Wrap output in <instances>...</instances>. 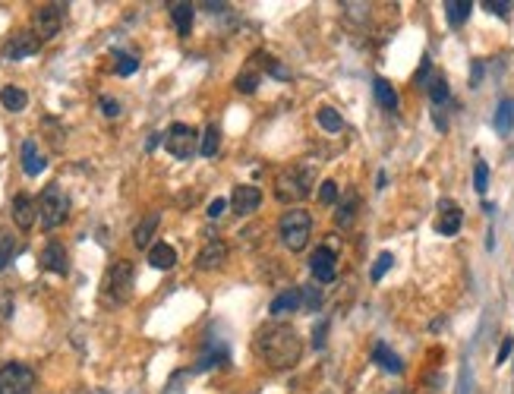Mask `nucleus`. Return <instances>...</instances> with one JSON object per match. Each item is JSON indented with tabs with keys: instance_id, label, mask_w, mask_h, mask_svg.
Masks as SVG:
<instances>
[{
	"instance_id": "20e7f679",
	"label": "nucleus",
	"mask_w": 514,
	"mask_h": 394,
	"mask_svg": "<svg viewBox=\"0 0 514 394\" xmlns=\"http://www.w3.org/2000/svg\"><path fill=\"white\" fill-rule=\"evenodd\" d=\"M70 215V196L63 193L61 183H51L45 186V193L38 196V221L45 230H54L67 221Z\"/></svg>"
},
{
	"instance_id": "6e6552de",
	"label": "nucleus",
	"mask_w": 514,
	"mask_h": 394,
	"mask_svg": "<svg viewBox=\"0 0 514 394\" xmlns=\"http://www.w3.org/2000/svg\"><path fill=\"white\" fill-rule=\"evenodd\" d=\"M67 19V6L63 4H45L35 10L32 16V32L38 35L41 41H51L54 35H61V26Z\"/></svg>"
},
{
	"instance_id": "a19ab883",
	"label": "nucleus",
	"mask_w": 514,
	"mask_h": 394,
	"mask_svg": "<svg viewBox=\"0 0 514 394\" xmlns=\"http://www.w3.org/2000/svg\"><path fill=\"white\" fill-rule=\"evenodd\" d=\"M224 208H227V199H221V196H218V199H211V202H209V211H205V215H209L211 221H215V218H221V215H224Z\"/></svg>"
},
{
	"instance_id": "c85d7f7f",
	"label": "nucleus",
	"mask_w": 514,
	"mask_h": 394,
	"mask_svg": "<svg viewBox=\"0 0 514 394\" xmlns=\"http://www.w3.org/2000/svg\"><path fill=\"white\" fill-rule=\"evenodd\" d=\"M259 82H262L259 70H256V67H246V70L237 76V82H234V85H237V92H240V95H253L256 89H259Z\"/></svg>"
},
{
	"instance_id": "39448f33",
	"label": "nucleus",
	"mask_w": 514,
	"mask_h": 394,
	"mask_svg": "<svg viewBox=\"0 0 514 394\" xmlns=\"http://www.w3.org/2000/svg\"><path fill=\"white\" fill-rule=\"evenodd\" d=\"M199 139L202 136L196 133L189 123H171L164 133V149L171 151L177 161H189V158L196 155V149H199Z\"/></svg>"
},
{
	"instance_id": "473e14b6",
	"label": "nucleus",
	"mask_w": 514,
	"mask_h": 394,
	"mask_svg": "<svg viewBox=\"0 0 514 394\" xmlns=\"http://www.w3.org/2000/svg\"><path fill=\"white\" fill-rule=\"evenodd\" d=\"M448 95H451V89H448L445 76H436V79H432V82H429V98H432V105L442 107L445 101H448Z\"/></svg>"
},
{
	"instance_id": "b1692460",
	"label": "nucleus",
	"mask_w": 514,
	"mask_h": 394,
	"mask_svg": "<svg viewBox=\"0 0 514 394\" xmlns=\"http://www.w3.org/2000/svg\"><path fill=\"white\" fill-rule=\"evenodd\" d=\"M492 127H495V133H502V136H508L511 129H514V101H511V98H505L502 105H498Z\"/></svg>"
},
{
	"instance_id": "7c9ffc66",
	"label": "nucleus",
	"mask_w": 514,
	"mask_h": 394,
	"mask_svg": "<svg viewBox=\"0 0 514 394\" xmlns=\"http://www.w3.org/2000/svg\"><path fill=\"white\" fill-rule=\"evenodd\" d=\"M13 255H16V237L13 233H0V272L13 262Z\"/></svg>"
},
{
	"instance_id": "412c9836",
	"label": "nucleus",
	"mask_w": 514,
	"mask_h": 394,
	"mask_svg": "<svg viewBox=\"0 0 514 394\" xmlns=\"http://www.w3.org/2000/svg\"><path fill=\"white\" fill-rule=\"evenodd\" d=\"M0 105H4L6 111L19 114V111H26L28 95H26L23 89H19V85H4V89H0Z\"/></svg>"
},
{
	"instance_id": "58836bf2",
	"label": "nucleus",
	"mask_w": 514,
	"mask_h": 394,
	"mask_svg": "<svg viewBox=\"0 0 514 394\" xmlns=\"http://www.w3.org/2000/svg\"><path fill=\"white\" fill-rule=\"evenodd\" d=\"M266 73H268V76H278V79H288V76H290V73L275 60V57H266Z\"/></svg>"
},
{
	"instance_id": "2f4dec72",
	"label": "nucleus",
	"mask_w": 514,
	"mask_h": 394,
	"mask_svg": "<svg viewBox=\"0 0 514 394\" xmlns=\"http://www.w3.org/2000/svg\"><path fill=\"white\" fill-rule=\"evenodd\" d=\"M114 60H117V76H133L139 70V60L127 50H114Z\"/></svg>"
},
{
	"instance_id": "ea45409f",
	"label": "nucleus",
	"mask_w": 514,
	"mask_h": 394,
	"mask_svg": "<svg viewBox=\"0 0 514 394\" xmlns=\"http://www.w3.org/2000/svg\"><path fill=\"white\" fill-rule=\"evenodd\" d=\"M483 6H486L489 13H495V16H502V19L511 13V4H502V0H486V4H483Z\"/></svg>"
},
{
	"instance_id": "a878e982",
	"label": "nucleus",
	"mask_w": 514,
	"mask_h": 394,
	"mask_svg": "<svg viewBox=\"0 0 514 394\" xmlns=\"http://www.w3.org/2000/svg\"><path fill=\"white\" fill-rule=\"evenodd\" d=\"M357 206H360V202H357V196H354V193H350L347 199H344L341 206H337V211H335V224H337V228H350V224H354Z\"/></svg>"
},
{
	"instance_id": "393cba45",
	"label": "nucleus",
	"mask_w": 514,
	"mask_h": 394,
	"mask_svg": "<svg viewBox=\"0 0 514 394\" xmlns=\"http://www.w3.org/2000/svg\"><path fill=\"white\" fill-rule=\"evenodd\" d=\"M315 120H319V127L325 129V133H341L344 129V117L335 111V107H319L315 111Z\"/></svg>"
},
{
	"instance_id": "37998d69",
	"label": "nucleus",
	"mask_w": 514,
	"mask_h": 394,
	"mask_svg": "<svg viewBox=\"0 0 514 394\" xmlns=\"http://www.w3.org/2000/svg\"><path fill=\"white\" fill-rule=\"evenodd\" d=\"M426 73H429V57H423V63H420V70H416V79H414V82H416V85H423V82H426Z\"/></svg>"
},
{
	"instance_id": "f704fd0d",
	"label": "nucleus",
	"mask_w": 514,
	"mask_h": 394,
	"mask_svg": "<svg viewBox=\"0 0 514 394\" xmlns=\"http://www.w3.org/2000/svg\"><path fill=\"white\" fill-rule=\"evenodd\" d=\"M392 265H394V255H392V252H379V259L372 262L369 278H372V281H382V278L388 275V268H392Z\"/></svg>"
},
{
	"instance_id": "ddd939ff",
	"label": "nucleus",
	"mask_w": 514,
	"mask_h": 394,
	"mask_svg": "<svg viewBox=\"0 0 514 394\" xmlns=\"http://www.w3.org/2000/svg\"><path fill=\"white\" fill-rule=\"evenodd\" d=\"M41 268L54 275H67L70 272V262H67V246L51 240V243L41 250Z\"/></svg>"
},
{
	"instance_id": "cd10ccee",
	"label": "nucleus",
	"mask_w": 514,
	"mask_h": 394,
	"mask_svg": "<svg viewBox=\"0 0 514 394\" xmlns=\"http://www.w3.org/2000/svg\"><path fill=\"white\" fill-rule=\"evenodd\" d=\"M218 145H221V133H218L215 123H209V127H205V133H202L199 151H202L205 158H215V155H218Z\"/></svg>"
},
{
	"instance_id": "6ab92c4d",
	"label": "nucleus",
	"mask_w": 514,
	"mask_h": 394,
	"mask_svg": "<svg viewBox=\"0 0 514 394\" xmlns=\"http://www.w3.org/2000/svg\"><path fill=\"white\" fill-rule=\"evenodd\" d=\"M372 363L376 366H382L385 372H392V376H398V372H404V363H401V356L394 353L388 344H376L372 347Z\"/></svg>"
},
{
	"instance_id": "c9c22d12",
	"label": "nucleus",
	"mask_w": 514,
	"mask_h": 394,
	"mask_svg": "<svg viewBox=\"0 0 514 394\" xmlns=\"http://www.w3.org/2000/svg\"><path fill=\"white\" fill-rule=\"evenodd\" d=\"M319 199L325 202V206H335L337 202V183L335 180H322L319 183Z\"/></svg>"
},
{
	"instance_id": "f3484780",
	"label": "nucleus",
	"mask_w": 514,
	"mask_h": 394,
	"mask_svg": "<svg viewBox=\"0 0 514 394\" xmlns=\"http://www.w3.org/2000/svg\"><path fill=\"white\" fill-rule=\"evenodd\" d=\"M19 155H23V171L28 174V177H38V174L48 167V161L38 155V145H35V139H26L23 149H19Z\"/></svg>"
},
{
	"instance_id": "4468645a",
	"label": "nucleus",
	"mask_w": 514,
	"mask_h": 394,
	"mask_svg": "<svg viewBox=\"0 0 514 394\" xmlns=\"http://www.w3.org/2000/svg\"><path fill=\"white\" fill-rule=\"evenodd\" d=\"M35 218H38V202L28 193H19L16 199H13V221H16V228L28 230L35 224Z\"/></svg>"
},
{
	"instance_id": "f03ea898",
	"label": "nucleus",
	"mask_w": 514,
	"mask_h": 394,
	"mask_svg": "<svg viewBox=\"0 0 514 394\" xmlns=\"http://www.w3.org/2000/svg\"><path fill=\"white\" fill-rule=\"evenodd\" d=\"M313 183H315L313 167L290 164V167H284V171L275 177V196H278V202H288V206H293V202L306 199V196L313 193Z\"/></svg>"
},
{
	"instance_id": "2eb2a0df",
	"label": "nucleus",
	"mask_w": 514,
	"mask_h": 394,
	"mask_svg": "<svg viewBox=\"0 0 514 394\" xmlns=\"http://www.w3.org/2000/svg\"><path fill=\"white\" fill-rule=\"evenodd\" d=\"M158 224H161V211H149V215L136 224V230H133L136 250H152V237H155Z\"/></svg>"
},
{
	"instance_id": "79ce46f5",
	"label": "nucleus",
	"mask_w": 514,
	"mask_h": 394,
	"mask_svg": "<svg viewBox=\"0 0 514 394\" xmlns=\"http://www.w3.org/2000/svg\"><path fill=\"white\" fill-rule=\"evenodd\" d=\"M511 350H514V338H505L502 341V347H498V356H495V366H502L505 360L511 356Z\"/></svg>"
},
{
	"instance_id": "c03bdc74",
	"label": "nucleus",
	"mask_w": 514,
	"mask_h": 394,
	"mask_svg": "<svg viewBox=\"0 0 514 394\" xmlns=\"http://www.w3.org/2000/svg\"><path fill=\"white\" fill-rule=\"evenodd\" d=\"M480 76H483V63L476 60L473 63V79H470V85H473V89H476V82H480Z\"/></svg>"
},
{
	"instance_id": "4c0bfd02",
	"label": "nucleus",
	"mask_w": 514,
	"mask_h": 394,
	"mask_svg": "<svg viewBox=\"0 0 514 394\" xmlns=\"http://www.w3.org/2000/svg\"><path fill=\"white\" fill-rule=\"evenodd\" d=\"M325 334H328V322L322 319V322L313 328V347H315V350H322V347H325Z\"/></svg>"
},
{
	"instance_id": "c756f323",
	"label": "nucleus",
	"mask_w": 514,
	"mask_h": 394,
	"mask_svg": "<svg viewBox=\"0 0 514 394\" xmlns=\"http://www.w3.org/2000/svg\"><path fill=\"white\" fill-rule=\"evenodd\" d=\"M300 297H303V309L306 312H319L322 300H325V294H322L319 284H306V287H300Z\"/></svg>"
},
{
	"instance_id": "9b49d317",
	"label": "nucleus",
	"mask_w": 514,
	"mask_h": 394,
	"mask_svg": "<svg viewBox=\"0 0 514 394\" xmlns=\"http://www.w3.org/2000/svg\"><path fill=\"white\" fill-rule=\"evenodd\" d=\"M224 262H227L224 240H209V243L199 250V255H196V268H199V272H215V268H221Z\"/></svg>"
},
{
	"instance_id": "5701e85b",
	"label": "nucleus",
	"mask_w": 514,
	"mask_h": 394,
	"mask_svg": "<svg viewBox=\"0 0 514 394\" xmlns=\"http://www.w3.org/2000/svg\"><path fill=\"white\" fill-rule=\"evenodd\" d=\"M372 95H376V101L385 111H398V92H394V85L388 79H376L372 82Z\"/></svg>"
},
{
	"instance_id": "1a4fd4ad",
	"label": "nucleus",
	"mask_w": 514,
	"mask_h": 394,
	"mask_svg": "<svg viewBox=\"0 0 514 394\" xmlns=\"http://www.w3.org/2000/svg\"><path fill=\"white\" fill-rule=\"evenodd\" d=\"M41 38L35 32H16L10 35V41L4 45V60H26V57L38 54Z\"/></svg>"
},
{
	"instance_id": "dca6fc26",
	"label": "nucleus",
	"mask_w": 514,
	"mask_h": 394,
	"mask_svg": "<svg viewBox=\"0 0 514 394\" xmlns=\"http://www.w3.org/2000/svg\"><path fill=\"white\" fill-rule=\"evenodd\" d=\"M442 218H439V224H436V230L442 233V237H454V233L461 230V221H464V211H461L458 206H454V202H442Z\"/></svg>"
},
{
	"instance_id": "423d86ee",
	"label": "nucleus",
	"mask_w": 514,
	"mask_h": 394,
	"mask_svg": "<svg viewBox=\"0 0 514 394\" xmlns=\"http://www.w3.org/2000/svg\"><path fill=\"white\" fill-rule=\"evenodd\" d=\"M130 294H133V262L120 259L105 275V297L111 303H127Z\"/></svg>"
},
{
	"instance_id": "e433bc0d",
	"label": "nucleus",
	"mask_w": 514,
	"mask_h": 394,
	"mask_svg": "<svg viewBox=\"0 0 514 394\" xmlns=\"http://www.w3.org/2000/svg\"><path fill=\"white\" fill-rule=\"evenodd\" d=\"M98 107H101V114H105V117H120V101L111 98V95H101Z\"/></svg>"
},
{
	"instance_id": "7ed1b4c3",
	"label": "nucleus",
	"mask_w": 514,
	"mask_h": 394,
	"mask_svg": "<svg viewBox=\"0 0 514 394\" xmlns=\"http://www.w3.org/2000/svg\"><path fill=\"white\" fill-rule=\"evenodd\" d=\"M278 237H281V243L288 246L290 252L306 250V243H310V237H313V215L303 208L284 211L281 221H278Z\"/></svg>"
},
{
	"instance_id": "f257e3e1",
	"label": "nucleus",
	"mask_w": 514,
	"mask_h": 394,
	"mask_svg": "<svg viewBox=\"0 0 514 394\" xmlns=\"http://www.w3.org/2000/svg\"><path fill=\"white\" fill-rule=\"evenodd\" d=\"M253 347H256V353H259V360H266L268 366H275V369L293 366V363L300 360V353H303V341H300V334L293 331L290 325H281V322L259 328Z\"/></svg>"
},
{
	"instance_id": "9d476101",
	"label": "nucleus",
	"mask_w": 514,
	"mask_h": 394,
	"mask_svg": "<svg viewBox=\"0 0 514 394\" xmlns=\"http://www.w3.org/2000/svg\"><path fill=\"white\" fill-rule=\"evenodd\" d=\"M262 206V189L253 186V183H240L234 186L231 193V208L237 211V215H253L256 208Z\"/></svg>"
},
{
	"instance_id": "bb28decb",
	"label": "nucleus",
	"mask_w": 514,
	"mask_h": 394,
	"mask_svg": "<svg viewBox=\"0 0 514 394\" xmlns=\"http://www.w3.org/2000/svg\"><path fill=\"white\" fill-rule=\"evenodd\" d=\"M470 10H473V4H470V0H448V4H445V16H448V23H451V26L464 23V19L470 16Z\"/></svg>"
},
{
	"instance_id": "72a5a7b5",
	"label": "nucleus",
	"mask_w": 514,
	"mask_h": 394,
	"mask_svg": "<svg viewBox=\"0 0 514 394\" xmlns=\"http://www.w3.org/2000/svg\"><path fill=\"white\" fill-rule=\"evenodd\" d=\"M473 189H476V193H480V196L489 189V164L483 161V158L473 164Z\"/></svg>"
},
{
	"instance_id": "f8f14e48",
	"label": "nucleus",
	"mask_w": 514,
	"mask_h": 394,
	"mask_svg": "<svg viewBox=\"0 0 514 394\" xmlns=\"http://www.w3.org/2000/svg\"><path fill=\"white\" fill-rule=\"evenodd\" d=\"M310 272L319 284H332L335 281V252L328 246H319L313 255H310Z\"/></svg>"
},
{
	"instance_id": "0eeeda50",
	"label": "nucleus",
	"mask_w": 514,
	"mask_h": 394,
	"mask_svg": "<svg viewBox=\"0 0 514 394\" xmlns=\"http://www.w3.org/2000/svg\"><path fill=\"white\" fill-rule=\"evenodd\" d=\"M0 394H35V372L26 363H6L0 369Z\"/></svg>"
},
{
	"instance_id": "4be33fe9",
	"label": "nucleus",
	"mask_w": 514,
	"mask_h": 394,
	"mask_svg": "<svg viewBox=\"0 0 514 394\" xmlns=\"http://www.w3.org/2000/svg\"><path fill=\"white\" fill-rule=\"evenodd\" d=\"M193 4H171V19L177 26V35H183V38L193 32Z\"/></svg>"
},
{
	"instance_id": "aec40b11",
	"label": "nucleus",
	"mask_w": 514,
	"mask_h": 394,
	"mask_svg": "<svg viewBox=\"0 0 514 394\" xmlns=\"http://www.w3.org/2000/svg\"><path fill=\"white\" fill-rule=\"evenodd\" d=\"M303 306V297H300V290H284V294H278L275 300H271V316H288V312L300 309Z\"/></svg>"
},
{
	"instance_id": "a211bd4d",
	"label": "nucleus",
	"mask_w": 514,
	"mask_h": 394,
	"mask_svg": "<svg viewBox=\"0 0 514 394\" xmlns=\"http://www.w3.org/2000/svg\"><path fill=\"white\" fill-rule=\"evenodd\" d=\"M149 265L158 268V272H167V268L177 265V250L171 243H155L149 250Z\"/></svg>"
}]
</instances>
